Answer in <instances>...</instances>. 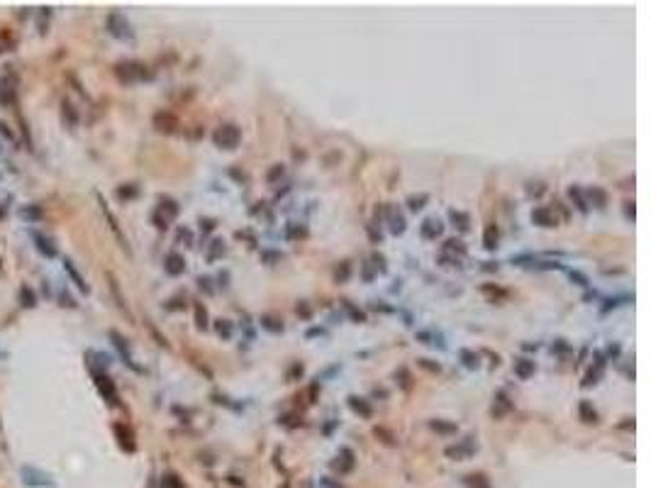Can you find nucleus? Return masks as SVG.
Segmentation results:
<instances>
[{"instance_id": "obj_1", "label": "nucleus", "mask_w": 651, "mask_h": 488, "mask_svg": "<svg viewBox=\"0 0 651 488\" xmlns=\"http://www.w3.org/2000/svg\"><path fill=\"white\" fill-rule=\"evenodd\" d=\"M212 139H215V144L220 147V149H237L239 142H242V132H239L237 125L227 122V125L217 127V132L212 134Z\"/></svg>"}, {"instance_id": "obj_2", "label": "nucleus", "mask_w": 651, "mask_h": 488, "mask_svg": "<svg viewBox=\"0 0 651 488\" xmlns=\"http://www.w3.org/2000/svg\"><path fill=\"white\" fill-rule=\"evenodd\" d=\"M115 74H117V78H120V81H124V83L144 81V78L152 76V74L146 71V66H144V64H139V61H122V64H117V66H115Z\"/></svg>"}, {"instance_id": "obj_3", "label": "nucleus", "mask_w": 651, "mask_h": 488, "mask_svg": "<svg viewBox=\"0 0 651 488\" xmlns=\"http://www.w3.org/2000/svg\"><path fill=\"white\" fill-rule=\"evenodd\" d=\"M108 30H110L112 37H117V39H132L134 32H132V25L124 20V15L120 12H110L108 15Z\"/></svg>"}, {"instance_id": "obj_4", "label": "nucleus", "mask_w": 651, "mask_h": 488, "mask_svg": "<svg viewBox=\"0 0 651 488\" xmlns=\"http://www.w3.org/2000/svg\"><path fill=\"white\" fill-rule=\"evenodd\" d=\"M95 386H98V391H100V396L108 400L110 405H115L117 403V388H115V383H112V378L110 376H105V374H95Z\"/></svg>"}, {"instance_id": "obj_5", "label": "nucleus", "mask_w": 651, "mask_h": 488, "mask_svg": "<svg viewBox=\"0 0 651 488\" xmlns=\"http://www.w3.org/2000/svg\"><path fill=\"white\" fill-rule=\"evenodd\" d=\"M473 452H475L473 437H466L464 442H459L456 447H449V449H446V456H452L456 461H464V459H471Z\"/></svg>"}, {"instance_id": "obj_6", "label": "nucleus", "mask_w": 651, "mask_h": 488, "mask_svg": "<svg viewBox=\"0 0 651 488\" xmlns=\"http://www.w3.org/2000/svg\"><path fill=\"white\" fill-rule=\"evenodd\" d=\"M32 239H34V247H37V252H39L42 256H46V259H54V256L59 254V249H56L54 242H52L46 234L32 232Z\"/></svg>"}, {"instance_id": "obj_7", "label": "nucleus", "mask_w": 651, "mask_h": 488, "mask_svg": "<svg viewBox=\"0 0 651 488\" xmlns=\"http://www.w3.org/2000/svg\"><path fill=\"white\" fill-rule=\"evenodd\" d=\"M22 481L27 486H52V478L44 471H37L32 466H22Z\"/></svg>"}, {"instance_id": "obj_8", "label": "nucleus", "mask_w": 651, "mask_h": 488, "mask_svg": "<svg viewBox=\"0 0 651 488\" xmlns=\"http://www.w3.org/2000/svg\"><path fill=\"white\" fill-rule=\"evenodd\" d=\"M154 127L159 130V132H176V127H178L176 115H173V112H168V110L156 112V115H154Z\"/></svg>"}, {"instance_id": "obj_9", "label": "nucleus", "mask_w": 651, "mask_h": 488, "mask_svg": "<svg viewBox=\"0 0 651 488\" xmlns=\"http://www.w3.org/2000/svg\"><path fill=\"white\" fill-rule=\"evenodd\" d=\"M164 269H166V274H171V276H181V274L186 271V259H183V254H178V252L166 254Z\"/></svg>"}, {"instance_id": "obj_10", "label": "nucleus", "mask_w": 651, "mask_h": 488, "mask_svg": "<svg viewBox=\"0 0 651 488\" xmlns=\"http://www.w3.org/2000/svg\"><path fill=\"white\" fill-rule=\"evenodd\" d=\"M332 469H334V471H339V474H349V471L354 469V452L349 449V447L339 449L337 461H332Z\"/></svg>"}, {"instance_id": "obj_11", "label": "nucleus", "mask_w": 651, "mask_h": 488, "mask_svg": "<svg viewBox=\"0 0 651 488\" xmlns=\"http://www.w3.org/2000/svg\"><path fill=\"white\" fill-rule=\"evenodd\" d=\"M532 222L539 225V227H554L556 225V217H554V210L546 208V205H539L532 210Z\"/></svg>"}, {"instance_id": "obj_12", "label": "nucleus", "mask_w": 651, "mask_h": 488, "mask_svg": "<svg viewBox=\"0 0 651 488\" xmlns=\"http://www.w3.org/2000/svg\"><path fill=\"white\" fill-rule=\"evenodd\" d=\"M442 230H444V225H442V220H437V217H427V220L422 222V227H419V232H422L424 239H437V237L442 234Z\"/></svg>"}, {"instance_id": "obj_13", "label": "nucleus", "mask_w": 651, "mask_h": 488, "mask_svg": "<svg viewBox=\"0 0 651 488\" xmlns=\"http://www.w3.org/2000/svg\"><path fill=\"white\" fill-rule=\"evenodd\" d=\"M98 200H100V205H103V215H105V217H108V222H110L112 232L117 234V239H120V244H122V247H124V249H127V252H130V247H127V237H124V234H122L120 225H117V220H115V217H112V212H110V208H108V205H105V200H103V196H98Z\"/></svg>"}, {"instance_id": "obj_14", "label": "nucleus", "mask_w": 651, "mask_h": 488, "mask_svg": "<svg viewBox=\"0 0 651 488\" xmlns=\"http://www.w3.org/2000/svg\"><path fill=\"white\" fill-rule=\"evenodd\" d=\"M349 408H352L356 415H361V418H371V412H373L371 403L366 398H359V396H349Z\"/></svg>"}, {"instance_id": "obj_15", "label": "nucleus", "mask_w": 651, "mask_h": 488, "mask_svg": "<svg viewBox=\"0 0 651 488\" xmlns=\"http://www.w3.org/2000/svg\"><path fill=\"white\" fill-rule=\"evenodd\" d=\"M156 212H159V215L164 212V220H166V222L173 220V217L178 215V203H176L173 198H164V196H161V198H159V210H156Z\"/></svg>"}, {"instance_id": "obj_16", "label": "nucleus", "mask_w": 651, "mask_h": 488, "mask_svg": "<svg viewBox=\"0 0 651 488\" xmlns=\"http://www.w3.org/2000/svg\"><path fill=\"white\" fill-rule=\"evenodd\" d=\"M388 222H390V232H393V234H403V232H405V217H403L393 205L388 208Z\"/></svg>"}, {"instance_id": "obj_17", "label": "nucleus", "mask_w": 651, "mask_h": 488, "mask_svg": "<svg viewBox=\"0 0 651 488\" xmlns=\"http://www.w3.org/2000/svg\"><path fill=\"white\" fill-rule=\"evenodd\" d=\"M578 418L585 422V425H595L597 422V412H595V408L588 403V400H581L578 403Z\"/></svg>"}, {"instance_id": "obj_18", "label": "nucleus", "mask_w": 651, "mask_h": 488, "mask_svg": "<svg viewBox=\"0 0 651 488\" xmlns=\"http://www.w3.org/2000/svg\"><path fill=\"white\" fill-rule=\"evenodd\" d=\"M497 242H500V230L495 225H488L486 232H483V247L488 252H493V249H497Z\"/></svg>"}, {"instance_id": "obj_19", "label": "nucleus", "mask_w": 651, "mask_h": 488, "mask_svg": "<svg viewBox=\"0 0 651 488\" xmlns=\"http://www.w3.org/2000/svg\"><path fill=\"white\" fill-rule=\"evenodd\" d=\"M115 432H117V440H120V444L127 449V452H134V434H132V430L130 427H124V425H115Z\"/></svg>"}, {"instance_id": "obj_20", "label": "nucleus", "mask_w": 651, "mask_h": 488, "mask_svg": "<svg viewBox=\"0 0 651 488\" xmlns=\"http://www.w3.org/2000/svg\"><path fill=\"white\" fill-rule=\"evenodd\" d=\"M110 339H112V342H115V347H117V349H120V354L124 356V361H127V364L132 366V369H137V366L132 364V359H130V347H127V339H124V337H122L120 332H115V330H112V332H110Z\"/></svg>"}, {"instance_id": "obj_21", "label": "nucleus", "mask_w": 651, "mask_h": 488, "mask_svg": "<svg viewBox=\"0 0 651 488\" xmlns=\"http://www.w3.org/2000/svg\"><path fill=\"white\" fill-rule=\"evenodd\" d=\"M259 322H261V327L268 330V332H273V334L283 332V322H281V318H276V315H261Z\"/></svg>"}, {"instance_id": "obj_22", "label": "nucleus", "mask_w": 651, "mask_h": 488, "mask_svg": "<svg viewBox=\"0 0 651 488\" xmlns=\"http://www.w3.org/2000/svg\"><path fill=\"white\" fill-rule=\"evenodd\" d=\"M42 215H44V212H42L39 205H22V208H20V217L27 222H39Z\"/></svg>"}, {"instance_id": "obj_23", "label": "nucleus", "mask_w": 651, "mask_h": 488, "mask_svg": "<svg viewBox=\"0 0 651 488\" xmlns=\"http://www.w3.org/2000/svg\"><path fill=\"white\" fill-rule=\"evenodd\" d=\"M568 198L573 200V203H575V208H578V210L583 212V215L588 212V200H585L583 190L578 188V186H571V188H568Z\"/></svg>"}, {"instance_id": "obj_24", "label": "nucleus", "mask_w": 651, "mask_h": 488, "mask_svg": "<svg viewBox=\"0 0 651 488\" xmlns=\"http://www.w3.org/2000/svg\"><path fill=\"white\" fill-rule=\"evenodd\" d=\"M64 269L68 271V276L73 278V283H76L78 288L83 290V293H88V286H86V281H83V276H81V274L76 271V266H73V261H71V259H64Z\"/></svg>"}, {"instance_id": "obj_25", "label": "nucleus", "mask_w": 651, "mask_h": 488, "mask_svg": "<svg viewBox=\"0 0 651 488\" xmlns=\"http://www.w3.org/2000/svg\"><path fill=\"white\" fill-rule=\"evenodd\" d=\"M430 430H434L437 434H456V425L446 420H430Z\"/></svg>"}, {"instance_id": "obj_26", "label": "nucleus", "mask_w": 651, "mask_h": 488, "mask_svg": "<svg viewBox=\"0 0 651 488\" xmlns=\"http://www.w3.org/2000/svg\"><path fill=\"white\" fill-rule=\"evenodd\" d=\"M449 217H452L454 227H459L461 232H468V227H471V217H468L466 212H461V210H452V212H449Z\"/></svg>"}, {"instance_id": "obj_27", "label": "nucleus", "mask_w": 651, "mask_h": 488, "mask_svg": "<svg viewBox=\"0 0 651 488\" xmlns=\"http://www.w3.org/2000/svg\"><path fill=\"white\" fill-rule=\"evenodd\" d=\"M515 374L519 378H530L534 374V361L532 359H517L515 361Z\"/></svg>"}, {"instance_id": "obj_28", "label": "nucleus", "mask_w": 651, "mask_h": 488, "mask_svg": "<svg viewBox=\"0 0 651 488\" xmlns=\"http://www.w3.org/2000/svg\"><path fill=\"white\" fill-rule=\"evenodd\" d=\"M464 481L468 488H490V481H488L486 474H468Z\"/></svg>"}, {"instance_id": "obj_29", "label": "nucleus", "mask_w": 651, "mask_h": 488, "mask_svg": "<svg viewBox=\"0 0 651 488\" xmlns=\"http://www.w3.org/2000/svg\"><path fill=\"white\" fill-rule=\"evenodd\" d=\"M588 196H590V203H593L595 208H605V205H607V193L603 188L593 186V188L588 190Z\"/></svg>"}, {"instance_id": "obj_30", "label": "nucleus", "mask_w": 651, "mask_h": 488, "mask_svg": "<svg viewBox=\"0 0 651 488\" xmlns=\"http://www.w3.org/2000/svg\"><path fill=\"white\" fill-rule=\"evenodd\" d=\"M61 105H64V108H61V115H64V120H66L68 127H73V125H78V115H76V110H73V105H71L68 100H64Z\"/></svg>"}, {"instance_id": "obj_31", "label": "nucleus", "mask_w": 651, "mask_h": 488, "mask_svg": "<svg viewBox=\"0 0 651 488\" xmlns=\"http://www.w3.org/2000/svg\"><path fill=\"white\" fill-rule=\"evenodd\" d=\"M139 196V188L134 186V183H127V186H120L117 188V198L120 200H132V198H137Z\"/></svg>"}, {"instance_id": "obj_32", "label": "nucleus", "mask_w": 651, "mask_h": 488, "mask_svg": "<svg viewBox=\"0 0 651 488\" xmlns=\"http://www.w3.org/2000/svg\"><path fill=\"white\" fill-rule=\"evenodd\" d=\"M108 278H110V288H112V296H115V298H117V305H120V310H122V312H127V315H130V310H127V303H124V298H122L120 288H117V281H115V276H112V274H108Z\"/></svg>"}, {"instance_id": "obj_33", "label": "nucleus", "mask_w": 651, "mask_h": 488, "mask_svg": "<svg viewBox=\"0 0 651 488\" xmlns=\"http://www.w3.org/2000/svg\"><path fill=\"white\" fill-rule=\"evenodd\" d=\"M510 408H512V405H510L508 396L500 391V393H497V408H493V415H495V418H500V415H503V412H508Z\"/></svg>"}, {"instance_id": "obj_34", "label": "nucleus", "mask_w": 651, "mask_h": 488, "mask_svg": "<svg viewBox=\"0 0 651 488\" xmlns=\"http://www.w3.org/2000/svg\"><path fill=\"white\" fill-rule=\"evenodd\" d=\"M20 296H22L24 308H34V305H37V296H34V290L30 288V286H22V288H20Z\"/></svg>"}, {"instance_id": "obj_35", "label": "nucleus", "mask_w": 651, "mask_h": 488, "mask_svg": "<svg viewBox=\"0 0 651 488\" xmlns=\"http://www.w3.org/2000/svg\"><path fill=\"white\" fill-rule=\"evenodd\" d=\"M195 325H198V330H208V312L200 303H195Z\"/></svg>"}, {"instance_id": "obj_36", "label": "nucleus", "mask_w": 651, "mask_h": 488, "mask_svg": "<svg viewBox=\"0 0 651 488\" xmlns=\"http://www.w3.org/2000/svg\"><path fill=\"white\" fill-rule=\"evenodd\" d=\"M161 488H183V481L176 474H164L161 476Z\"/></svg>"}, {"instance_id": "obj_37", "label": "nucleus", "mask_w": 651, "mask_h": 488, "mask_svg": "<svg viewBox=\"0 0 651 488\" xmlns=\"http://www.w3.org/2000/svg\"><path fill=\"white\" fill-rule=\"evenodd\" d=\"M427 200H430V198H427V196H424V193H422V196H410V198H408V205H410V210H415V212H417V210H422V208H424V203H427Z\"/></svg>"}, {"instance_id": "obj_38", "label": "nucleus", "mask_w": 651, "mask_h": 488, "mask_svg": "<svg viewBox=\"0 0 651 488\" xmlns=\"http://www.w3.org/2000/svg\"><path fill=\"white\" fill-rule=\"evenodd\" d=\"M461 361H464V366H468V369H475V366H478V354H473L471 349H461Z\"/></svg>"}, {"instance_id": "obj_39", "label": "nucleus", "mask_w": 651, "mask_h": 488, "mask_svg": "<svg viewBox=\"0 0 651 488\" xmlns=\"http://www.w3.org/2000/svg\"><path fill=\"white\" fill-rule=\"evenodd\" d=\"M283 174H286V168H283V164H273V168L266 174V181L268 183H276L278 178H283Z\"/></svg>"}, {"instance_id": "obj_40", "label": "nucleus", "mask_w": 651, "mask_h": 488, "mask_svg": "<svg viewBox=\"0 0 651 488\" xmlns=\"http://www.w3.org/2000/svg\"><path fill=\"white\" fill-rule=\"evenodd\" d=\"M215 330H217V334L224 337V339H230V337H232V325H230V320H217Z\"/></svg>"}, {"instance_id": "obj_41", "label": "nucleus", "mask_w": 651, "mask_h": 488, "mask_svg": "<svg viewBox=\"0 0 651 488\" xmlns=\"http://www.w3.org/2000/svg\"><path fill=\"white\" fill-rule=\"evenodd\" d=\"M395 378H400V386H403L405 391L412 386V378H410V371H408V369H397V371H395Z\"/></svg>"}, {"instance_id": "obj_42", "label": "nucleus", "mask_w": 651, "mask_h": 488, "mask_svg": "<svg viewBox=\"0 0 651 488\" xmlns=\"http://www.w3.org/2000/svg\"><path fill=\"white\" fill-rule=\"evenodd\" d=\"M349 271H352V266H349V261H342V266L334 271V278L339 281V283H344L346 278H349Z\"/></svg>"}, {"instance_id": "obj_43", "label": "nucleus", "mask_w": 651, "mask_h": 488, "mask_svg": "<svg viewBox=\"0 0 651 488\" xmlns=\"http://www.w3.org/2000/svg\"><path fill=\"white\" fill-rule=\"evenodd\" d=\"M222 252H224V242L215 239V242H212V249H210V254H208V259L212 261V259H215V256H220Z\"/></svg>"}, {"instance_id": "obj_44", "label": "nucleus", "mask_w": 651, "mask_h": 488, "mask_svg": "<svg viewBox=\"0 0 651 488\" xmlns=\"http://www.w3.org/2000/svg\"><path fill=\"white\" fill-rule=\"evenodd\" d=\"M417 364L422 366V369H427V371H432V374H437V371L442 369L439 364H430V359H417Z\"/></svg>"}, {"instance_id": "obj_45", "label": "nucleus", "mask_w": 651, "mask_h": 488, "mask_svg": "<svg viewBox=\"0 0 651 488\" xmlns=\"http://www.w3.org/2000/svg\"><path fill=\"white\" fill-rule=\"evenodd\" d=\"M568 276H571V281H575V283H578V286H583V288H585V286H588V278H585L583 274H581V271H571V274H568Z\"/></svg>"}, {"instance_id": "obj_46", "label": "nucleus", "mask_w": 651, "mask_h": 488, "mask_svg": "<svg viewBox=\"0 0 651 488\" xmlns=\"http://www.w3.org/2000/svg\"><path fill=\"white\" fill-rule=\"evenodd\" d=\"M305 227H295V225H290L288 227V237H305Z\"/></svg>"}, {"instance_id": "obj_47", "label": "nucleus", "mask_w": 651, "mask_h": 488, "mask_svg": "<svg viewBox=\"0 0 651 488\" xmlns=\"http://www.w3.org/2000/svg\"><path fill=\"white\" fill-rule=\"evenodd\" d=\"M198 286H200V290H205V293H212V286H210V278H203V276H200V278H198Z\"/></svg>"}, {"instance_id": "obj_48", "label": "nucleus", "mask_w": 651, "mask_h": 488, "mask_svg": "<svg viewBox=\"0 0 651 488\" xmlns=\"http://www.w3.org/2000/svg\"><path fill=\"white\" fill-rule=\"evenodd\" d=\"M320 486H322V488H344L342 483H337V481H332V478H322Z\"/></svg>"}, {"instance_id": "obj_49", "label": "nucleus", "mask_w": 651, "mask_h": 488, "mask_svg": "<svg viewBox=\"0 0 651 488\" xmlns=\"http://www.w3.org/2000/svg\"><path fill=\"white\" fill-rule=\"evenodd\" d=\"M200 225H203V230H205V232H212V230L217 227L215 220H208V217H205V220H200Z\"/></svg>"}, {"instance_id": "obj_50", "label": "nucleus", "mask_w": 651, "mask_h": 488, "mask_svg": "<svg viewBox=\"0 0 651 488\" xmlns=\"http://www.w3.org/2000/svg\"><path fill=\"white\" fill-rule=\"evenodd\" d=\"M178 239H181V242L186 239V244L193 242V237H190V232H188V230H178Z\"/></svg>"}, {"instance_id": "obj_51", "label": "nucleus", "mask_w": 651, "mask_h": 488, "mask_svg": "<svg viewBox=\"0 0 651 488\" xmlns=\"http://www.w3.org/2000/svg\"><path fill=\"white\" fill-rule=\"evenodd\" d=\"M295 310H298V315H303V318H310V308L305 305V303H300V305L295 308Z\"/></svg>"}, {"instance_id": "obj_52", "label": "nucleus", "mask_w": 651, "mask_h": 488, "mask_svg": "<svg viewBox=\"0 0 651 488\" xmlns=\"http://www.w3.org/2000/svg\"><path fill=\"white\" fill-rule=\"evenodd\" d=\"M627 208H624V212H627V217H632L634 220V203H624Z\"/></svg>"}, {"instance_id": "obj_53", "label": "nucleus", "mask_w": 651, "mask_h": 488, "mask_svg": "<svg viewBox=\"0 0 651 488\" xmlns=\"http://www.w3.org/2000/svg\"><path fill=\"white\" fill-rule=\"evenodd\" d=\"M264 259H268V261H276V259H281V256H278V254H271V252H268V254H264Z\"/></svg>"}, {"instance_id": "obj_54", "label": "nucleus", "mask_w": 651, "mask_h": 488, "mask_svg": "<svg viewBox=\"0 0 651 488\" xmlns=\"http://www.w3.org/2000/svg\"><path fill=\"white\" fill-rule=\"evenodd\" d=\"M283 488H288V486H283Z\"/></svg>"}]
</instances>
